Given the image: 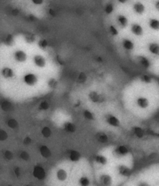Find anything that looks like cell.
I'll list each match as a JSON object with an SVG mask.
<instances>
[{"label": "cell", "mask_w": 159, "mask_h": 186, "mask_svg": "<svg viewBox=\"0 0 159 186\" xmlns=\"http://www.w3.org/2000/svg\"><path fill=\"white\" fill-rule=\"evenodd\" d=\"M2 110H5V111H9V110H11L12 106H11L10 103H8V102H4L2 104Z\"/></svg>", "instance_id": "cell-32"}, {"label": "cell", "mask_w": 159, "mask_h": 186, "mask_svg": "<svg viewBox=\"0 0 159 186\" xmlns=\"http://www.w3.org/2000/svg\"><path fill=\"white\" fill-rule=\"evenodd\" d=\"M113 11V5L112 4H107L105 7V12H107V14H110L112 13Z\"/></svg>", "instance_id": "cell-31"}, {"label": "cell", "mask_w": 159, "mask_h": 186, "mask_svg": "<svg viewBox=\"0 0 159 186\" xmlns=\"http://www.w3.org/2000/svg\"><path fill=\"white\" fill-rule=\"evenodd\" d=\"M57 178H58V180L63 181L67 179L68 174H67V172L64 169H60V170L57 171Z\"/></svg>", "instance_id": "cell-15"}, {"label": "cell", "mask_w": 159, "mask_h": 186, "mask_svg": "<svg viewBox=\"0 0 159 186\" xmlns=\"http://www.w3.org/2000/svg\"><path fill=\"white\" fill-rule=\"evenodd\" d=\"M110 33H112V35L116 36V35L118 34V31H117V30L115 28V26H111L110 28Z\"/></svg>", "instance_id": "cell-40"}, {"label": "cell", "mask_w": 159, "mask_h": 186, "mask_svg": "<svg viewBox=\"0 0 159 186\" xmlns=\"http://www.w3.org/2000/svg\"><path fill=\"white\" fill-rule=\"evenodd\" d=\"M137 105L141 109H146L149 106V101L147 98L144 97H140L137 99Z\"/></svg>", "instance_id": "cell-6"}, {"label": "cell", "mask_w": 159, "mask_h": 186, "mask_svg": "<svg viewBox=\"0 0 159 186\" xmlns=\"http://www.w3.org/2000/svg\"><path fill=\"white\" fill-rule=\"evenodd\" d=\"M100 181L104 185H110L112 184V178L108 174H103L100 177Z\"/></svg>", "instance_id": "cell-14"}, {"label": "cell", "mask_w": 159, "mask_h": 186, "mask_svg": "<svg viewBox=\"0 0 159 186\" xmlns=\"http://www.w3.org/2000/svg\"><path fill=\"white\" fill-rule=\"evenodd\" d=\"M117 21H118L119 24L122 27H126L128 24V20L127 19V17L126 16H122V15H120V16L117 17Z\"/></svg>", "instance_id": "cell-20"}, {"label": "cell", "mask_w": 159, "mask_h": 186, "mask_svg": "<svg viewBox=\"0 0 159 186\" xmlns=\"http://www.w3.org/2000/svg\"><path fill=\"white\" fill-rule=\"evenodd\" d=\"M89 183H90V181H89V179L87 177H82L79 179V184L82 186L89 185Z\"/></svg>", "instance_id": "cell-28"}, {"label": "cell", "mask_w": 159, "mask_h": 186, "mask_svg": "<svg viewBox=\"0 0 159 186\" xmlns=\"http://www.w3.org/2000/svg\"><path fill=\"white\" fill-rule=\"evenodd\" d=\"M48 108H49V105H48V103H47V102H43V103H40V110H47Z\"/></svg>", "instance_id": "cell-34"}, {"label": "cell", "mask_w": 159, "mask_h": 186, "mask_svg": "<svg viewBox=\"0 0 159 186\" xmlns=\"http://www.w3.org/2000/svg\"><path fill=\"white\" fill-rule=\"evenodd\" d=\"M120 2H121V3H125V2H127V0H118Z\"/></svg>", "instance_id": "cell-48"}, {"label": "cell", "mask_w": 159, "mask_h": 186, "mask_svg": "<svg viewBox=\"0 0 159 186\" xmlns=\"http://www.w3.org/2000/svg\"><path fill=\"white\" fill-rule=\"evenodd\" d=\"M141 79L144 82H146V83H151V78L149 77L148 75H143Z\"/></svg>", "instance_id": "cell-36"}, {"label": "cell", "mask_w": 159, "mask_h": 186, "mask_svg": "<svg viewBox=\"0 0 159 186\" xmlns=\"http://www.w3.org/2000/svg\"><path fill=\"white\" fill-rule=\"evenodd\" d=\"M48 84H49V85H50V86H51V88L56 87L57 81L54 80V79H51V80L49 81V82H48Z\"/></svg>", "instance_id": "cell-41"}, {"label": "cell", "mask_w": 159, "mask_h": 186, "mask_svg": "<svg viewBox=\"0 0 159 186\" xmlns=\"http://www.w3.org/2000/svg\"><path fill=\"white\" fill-rule=\"evenodd\" d=\"M47 45H48V44H47V41L46 40H44V39L40 40L38 43V46L41 49H45L46 47H47Z\"/></svg>", "instance_id": "cell-30"}, {"label": "cell", "mask_w": 159, "mask_h": 186, "mask_svg": "<svg viewBox=\"0 0 159 186\" xmlns=\"http://www.w3.org/2000/svg\"><path fill=\"white\" fill-rule=\"evenodd\" d=\"M32 2H33V3L36 4V5H40V4L43 3V0H32Z\"/></svg>", "instance_id": "cell-44"}, {"label": "cell", "mask_w": 159, "mask_h": 186, "mask_svg": "<svg viewBox=\"0 0 159 186\" xmlns=\"http://www.w3.org/2000/svg\"><path fill=\"white\" fill-rule=\"evenodd\" d=\"M20 157H21L22 160L27 161L29 160V158H30V155H29V154L27 153V152L23 151L21 154H20Z\"/></svg>", "instance_id": "cell-33"}, {"label": "cell", "mask_w": 159, "mask_h": 186, "mask_svg": "<svg viewBox=\"0 0 159 186\" xmlns=\"http://www.w3.org/2000/svg\"><path fill=\"white\" fill-rule=\"evenodd\" d=\"M2 75L4 78H10L14 76V71L9 68H4L2 70Z\"/></svg>", "instance_id": "cell-10"}, {"label": "cell", "mask_w": 159, "mask_h": 186, "mask_svg": "<svg viewBox=\"0 0 159 186\" xmlns=\"http://www.w3.org/2000/svg\"><path fill=\"white\" fill-rule=\"evenodd\" d=\"M79 80L80 81V82H84L86 80V75H85L84 73H81L79 76Z\"/></svg>", "instance_id": "cell-42"}, {"label": "cell", "mask_w": 159, "mask_h": 186, "mask_svg": "<svg viewBox=\"0 0 159 186\" xmlns=\"http://www.w3.org/2000/svg\"><path fill=\"white\" fill-rule=\"evenodd\" d=\"M118 171H119L120 174L123 176H125V177H127V176L130 175L131 171L130 169L128 167L125 165H120L118 167Z\"/></svg>", "instance_id": "cell-8"}, {"label": "cell", "mask_w": 159, "mask_h": 186, "mask_svg": "<svg viewBox=\"0 0 159 186\" xmlns=\"http://www.w3.org/2000/svg\"><path fill=\"white\" fill-rule=\"evenodd\" d=\"M97 60H98L99 61H102V59H101V58H99L98 59H97Z\"/></svg>", "instance_id": "cell-49"}, {"label": "cell", "mask_w": 159, "mask_h": 186, "mask_svg": "<svg viewBox=\"0 0 159 186\" xmlns=\"http://www.w3.org/2000/svg\"><path fill=\"white\" fill-rule=\"evenodd\" d=\"M41 133H42V135L46 138L50 137L51 136V130L49 127H44Z\"/></svg>", "instance_id": "cell-24"}, {"label": "cell", "mask_w": 159, "mask_h": 186, "mask_svg": "<svg viewBox=\"0 0 159 186\" xmlns=\"http://www.w3.org/2000/svg\"><path fill=\"white\" fill-rule=\"evenodd\" d=\"M123 46L124 48L126 49V50H127V51H131V50H133L134 47L133 42L130 40H127V39L123 40Z\"/></svg>", "instance_id": "cell-19"}, {"label": "cell", "mask_w": 159, "mask_h": 186, "mask_svg": "<svg viewBox=\"0 0 159 186\" xmlns=\"http://www.w3.org/2000/svg\"><path fill=\"white\" fill-rule=\"evenodd\" d=\"M69 157H70L71 161L75 162V161H79V159H80V157H81V155L78 151L72 150V151H71L70 155H69Z\"/></svg>", "instance_id": "cell-21"}, {"label": "cell", "mask_w": 159, "mask_h": 186, "mask_svg": "<svg viewBox=\"0 0 159 186\" xmlns=\"http://www.w3.org/2000/svg\"><path fill=\"white\" fill-rule=\"evenodd\" d=\"M106 120H107V123H108L109 125L112 126V127H117L120 126V120H118V118H117V117L113 115L107 116Z\"/></svg>", "instance_id": "cell-3"}, {"label": "cell", "mask_w": 159, "mask_h": 186, "mask_svg": "<svg viewBox=\"0 0 159 186\" xmlns=\"http://www.w3.org/2000/svg\"><path fill=\"white\" fill-rule=\"evenodd\" d=\"M96 161L102 165H105L107 164V158L103 155H97L96 157Z\"/></svg>", "instance_id": "cell-22"}, {"label": "cell", "mask_w": 159, "mask_h": 186, "mask_svg": "<svg viewBox=\"0 0 159 186\" xmlns=\"http://www.w3.org/2000/svg\"><path fill=\"white\" fill-rule=\"evenodd\" d=\"M33 62L35 64L36 66L39 68H44L46 65V61L44 57L41 55H36L33 58Z\"/></svg>", "instance_id": "cell-4"}, {"label": "cell", "mask_w": 159, "mask_h": 186, "mask_svg": "<svg viewBox=\"0 0 159 186\" xmlns=\"http://www.w3.org/2000/svg\"><path fill=\"white\" fill-rule=\"evenodd\" d=\"M134 12H136L137 14H139V15H141V14L144 13L145 10L144 5L143 4L140 3V2H137V3L134 4Z\"/></svg>", "instance_id": "cell-12"}, {"label": "cell", "mask_w": 159, "mask_h": 186, "mask_svg": "<svg viewBox=\"0 0 159 186\" xmlns=\"http://www.w3.org/2000/svg\"><path fill=\"white\" fill-rule=\"evenodd\" d=\"M40 154L42 155L44 157H45V158H48V157H50L51 156V150H50V149L47 147V146L40 147Z\"/></svg>", "instance_id": "cell-11"}, {"label": "cell", "mask_w": 159, "mask_h": 186, "mask_svg": "<svg viewBox=\"0 0 159 186\" xmlns=\"http://www.w3.org/2000/svg\"><path fill=\"white\" fill-rule=\"evenodd\" d=\"M134 132L135 135L137 137H142L144 136V130L140 127H135L134 129Z\"/></svg>", "instance_id": "cell-26"}, {"label": "cell", "mask_w": 159, "mask_h": 186, "mask_svg": "<svg viewBox=\"0 0 159 186\" xmlns=\"http://www.w3.org/2000/svg\"><path fill=\"white\" fill-rule=\"evenodd\" d=\"M38 78L34 74L29 73L26 74L24 77H23V82L26 84V85H30V86H33L37 82Z\"/></svg>", "instance_id": "cell-2"}, {"label": "cell", "mask_w": 159, "mask_h": 186, "mask_svg": "<svg viewBox=\"0 0 159 186\" xmlns=\"http://www.w3.org/2000/svg\"><path fill=\"white\" fill-rule=\"evenodd\" d=\"M131 31L136 36H141L143 34V28L139 24L134 23L131 26Z\"/></svg>", "instance_id": "cell-7"}, {"label": "cell", "mask_w": 159, "mask_h": 186, "mask_svg": "<svg viewBox=\"0 0 159 186\" xmlns=\"http://www.w3.org/2000/svg\"><path fill=\"white\" fill-rule=\"evenodd\" d=\"M148 50L151 54L159 56V44L157 43H151L149 44Z\"/></svg>", "instance_id": "cell-9"}, {"label": "cell", "mask_w": 159, "mask_h": 186, "mask_svg": "<svg viewBox=\"0 0 159 186\" xmlns=\"http://www.w3.org/2000/svg\"><path fill=\"white\" fill-rule=\"evenodd\" d=\"M34 40H35V38H34V37L32 34H29L26 37V40L29 42V43H32V42L34 41Z\"/></svg>", "instance_id": "cell-38"}, {"label": "cell", "mask_w": 159, "mask_h": 186, "mask_svg": "<svg viewBox=\"0 0 159 186\" xmlns=\"http://www.w3.org/2000/svg\"><path fill=\"white\" fill-rule=\"evenodd\" d=\"M33 174V176L38 180L44 179L46 177L45 170H44L42 167H40V166H36V167H34Z\"/></svg>", "instance_id": "cell-1"}, {"label": "cell", "mask_w": 159, "mask_h": 186, "mask_svg": "<svg viewBox=\"0 0 159 186\" xmlns=\"http://www.w3.org/2000/svg\"><path fill=\"white\" fill-rule=\"evenodd\" d=\"M138 60H139V62L140 63V64H141L144 68H148L151 67V61H149L147 58L141 56V57H139V58H138Z\"/></svg>", "instance_id": "cell-16"}, {"label": "cell", "mask_w": 159, "mask_h": 186, "mask_svg": "<svg viewBox=\"0 0 159 186\" xmlns=\"http://www.w3.org/2000/svg\"><path fill=\"white\" fill-rule=\"evenodd\" d=\"M14 172H15V174H16V175L17 176V177H19V176L20 175V170H19V167H16V168H15Z\"/></svg>", "instance_id": "cell-45"}, {"label": "cell", "mask_w": 159, "mask_h": 186, "mask_svg": "<svg viewBox=\"0 0 159 186\" xmlns=\"http://www.w3.org/2000/svg\"><path fill=\"white\" fill-rule=\"evenodd\" d=\"M14 58L16 61L20 63H23L26 61V54L23 51H17L15 52L14 54Z\"/></svg>", "instance_id": "cell-5"}, {"label": "cell", "mask_w": 159, "mask_h": 186, "mask_svg": "<svg viewBox=\"0 0 159 186\" xmlns=\"http://www.w3.org/2000/svg\"><path fill=\"white\" fill-rule=\"evenodd\" d=\"M128 152H129V150H128L127 147L125 146H120L116 150V153L120 156H125L127 154Z\"/></svg>", "instance_id": "cell-17"}, {"label": "cell", "mask_w": 159, "mask_h": 186, "mask_svg": "<svg viewBox=\"0 0 159 186\" xmlns=\"http://www.w3.org/2000/svg\"><path fill=\"white\" fill-rule=\"evenodd\" d=\"M8 135L6 134V132H5L4 130H1L0 131V140H5L6 138H7Z\"/></svg>", "instance_id": "cell-37"}, {"label": "cell", "mask_w": 159, "mask_h": 186, "mask_svg": "<svg viewBox=\"0 0 159 186\" xmlns=\"http://www.w3.org/2000/svg\"><path fill=\"white\" fill-rule=\"evenodd\" d=\"M85 118H86L87 120H93L95 119V116L93 113L89 111V110H85L84 113H83Z\"/></svg>", "instance_id": "cell-25"}, {"label": "cell", "mask_w": 159, "mask_h": 186, "mask_svg": "<svg viewBox=\"0 0 159 186\" xmlns=\"http://www.w3.org/2000/svg\"><path fill=\"white\" fill-rule=\"evenodd\" d=\"M155 7H156V9H157V10L159 11V1H157V2H156V4H155Z\"/></svg>", "instance_id": "cell-46"}, {"label": "cell", "mask_w": 159, "mask_h": 186, "mask_svg": "<svg viewBox=\"0 0 159 186\" xmlns=\"http://www.w3.org/2000/svg\"><path fill=\"white\" fill-rule=\"evenodd\" d=\"M89 99H91L93 102H94V103H100V102L102 101L101 99H103V98L101 97V96L99 95L98 93L96 92H91L90 93H89Z\"/></svg>", "instance_id": "cell-13"}, {"label": "cell", "mask_w": 159, "mask_h": 186, "mask_svg": "<svg viewBox=\"0 0 159 186\" xmlns=\"http://www.w3.org/2000/svg\"><path fill=\"white\" fill-rule=\"evenodd\" d=\"M65 130L69 133H73L75 131V127L72 123H66L64 126Z\"/></svg>", "instance_id": "cell-23"}, {"label": "cell", "mask_w": 159, "mask_h": 186, "mask_svg": "<svg viewBox=\"0 0 159 186\" xmlns=\"http://www.w3.org/2000/svg\"><path fill=\"white\" fill-rule=\"evenodd\" d=\"M5 157L6 159H8V160H11V159H12V157H13V154H12L10 151H5Z\"/></svg>", "instance_id": "cell-39"}, {"label": "cell", "mask_w": 159, "mask_h": 186, "mask_svg": "<svg viewBox=\"0 0 159 186\" xmlns=\"http://www.w3.org/2000/svg\"><path fill=\"white\" fill-rule=\"evenodd\" d=\"M31 142H32L31 138L29 137H26L24 139V140H23V144L26 145H29L30 144H31Z\"/></svg>", "instance_id": "cell-43"}, {"label": "cell", "mask_w": 159, "mask_h": 186, "mask_svg": "<svg viewBox=\"0 0 159 186\" xmlns=\"http://www.w3.org/2000/svg\"><path fill=\"white\" fill-rule=\"evenodd\" d=\"M12 43H13V37L11 36V35H9L5 39V44H8V45H11Z\"/></svg>", "instance_id": "cell-35"}, {"label": "cell", "mask_w": 159, "mask_h": 186, "mask_svg": "<svg viewBox=\"0 0 159 186\" xmlns=\"http://www.w3.org/2000/svg\"><path fill=\"white\" fill-rule=\"evenodd\" d=\"M97 140L100 143H107L108 141V137L104 134H100L97 137Z\"/></svg>", "instance_id": "cell-27"}, {"label": "cell", "mask_w": 159, "mask_h": 186, "mask_svg": "<svg viewBox=\"0 0 159 186\" xmlns=\"http://www.w3.org/2000/svg\"><path fill=\"white\" fill-rule=\"evenodd\" d=\"M7 124H8V126H9V127H10L11 129L16 128L18 126L17 122H16L15 120H13V119H12V120H9V121H8Z\"/></svg>", "instance_id": "cell-29"}, {"label": "cell", "mask_w": 159, "mask_h": 186, "mask_svg": "<svg viewBox=\"0 0 159 186\" xmlns=\"http://www.w3.org/2000/svg\"><path fill=\"white\" fill-rule=\"evenodd\" d=\"M49 12H50V13L51 14V15H52V16H54V15H55V13H54V11H53V10H51H51L49 11Z\"/></svg>", "instance_id": "cell-47"}, {"label": "cell", "mask_w": 159, "mask_h": 186, "mask_svg": "<svg viewBox=\"0 0 159 186\" xmlns=\"http://www.w3.org/2000/svg\"><path fill=\"white\" fill-rule=\"evenodd\" d=\"M149 26L154 30H159V20L157 19H151L149 21Z\"/></svg>", "instance_id": "cell-18"}]
</instances>
